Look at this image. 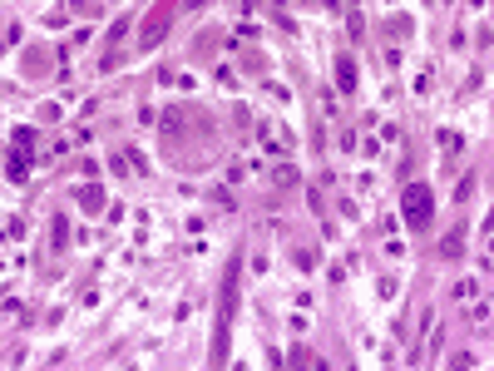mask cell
Segmentation results:
<instances>
[{
	"instance_id": "6da1fadb",
	"label": "cell",
	"mask_w": 494,
	"mask_h": 371,
	"mask_svg": "<svg viewBox=\"0 0 494 371\" xmlns=\"http://www.w3.org/2000/svg\"><path fill=\"white\" fill-rule=\"evenodd\" d=\"M400 213H405V228H430V213H435V199L425 183H410L400 194Z\"/></svg>"
},
{
	"instance_id": "7a4b0ae2",
	"label": "cell",
	"mask_w": 494,
	"mask_h": 371,
	"mask_svg": "<svg viewBox=\"0 0 494 371\" xmlns=\"http://www.w3.org/2000/svg\"><path fill=\"white\" fill-rule=\"evenodd\" d=\"M336 84H341L346 94L356 89V60H351V55H336Z\"/></svg>"
},
{
	"instance_id": "3957f363",
	"label": "cell",
	"mask_w": 494,
	"mask_h": 371,
	"mask_svg": "<svg viewBox=\"0 0 494 371\" xmlns=\"http://www.w3.org/2000/svg\"><path fill=\"white\" fill-rule=\"evenodd\" d=\"M80 203H84L89 213H99V208H104V189H99V183H84V189H80Z\"/></svg>"
},
{
	"instance_id": "277c9868",
	"label": "cell",
	"mask_w": 494,
	"mask_h": 371,
	"mask_svg": "<svg viewBox=\"0 0 494 371\" xmlns=\"http://www.w3.org/2000/svg\"><path fill=\"white\" fill-rule=\"evenodd\" d=\"M6 173H11V178H25V158H20V153H15V158H11V163H6Z\"/></svg>"
}]
</instances>
